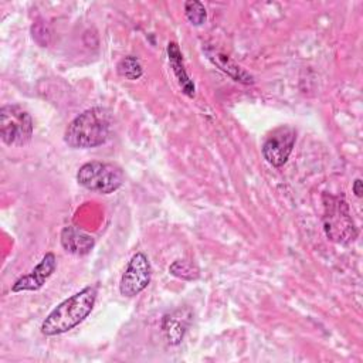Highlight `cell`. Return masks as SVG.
I'll list each match as a JSON object with an SVG mask.
<instances>
[{"instance_id":"cell-8","label":"cell","mask_w":363,"mask_h":363,"mask_svg":"<svg viewBox=\"0 0 363 363\" xmlns=\"http://www.w3.org/2000/svg\"><path fill=\"white\" fill-rule=\"evenodd\" d=\"M57 268V258L52 252H47L41 261L35 265V268L20 277L11 286L13 292H23V291H38L47 282V279L54 274Z\"/></svg>"},{"instance_id":"cell-14","label":"cell","mask_w":363,"mask_h":363,"mask_svg":"<svg viewBox=\"0 0 363 363\" xmlns=\"http://www.w3.org/2000/svg\"><path fill=\"white\" fill-rule=\"evenodd\" d=\"M169 272L172 275H174L176 278L184 279V281H194L200 275L199 268L193 262L186 261V259H176V261H173L170 264V267H169Z\"/></svg>"},{"instance_id":"cell-4","label":"cell","mask_w":363,"mask_h":363,"mask_svg":"<svg viewBox=\"0 0 363 363\" xmlns=\"http://www.w3.org/2000/svg\"><path fill=\"white\" fill-rule=\"evenodd\" d=\"M77 182L86 190L99 194H111L122 186L123 172L113 163L86 162L79 167Z\"/></svg>"},{"instance_id":"cell-9","label":"cell","mask_w":363,"mask_h":363,"mask_svg":"<svg viewBox=\"0 0 363 363\" xmlns=\"http://www.w3.org/2000/svg\"><path fill=\"white\" fill-rule=\"evenodd\" d=\"M61 245L62 248L72 254V255H86L91 252V250L95 245V240L92 235L86 234L85 231L79 230L75 225H67L62 228L61 235Z\"/></svg>"},{"instance_id":"cell-16","label":"cell","mask_w":363,"mask_h":363,"mask_svg":"<svg viewBox=\"0 0 363 363\" xmlns=\"http://www.w3.org/2000/svg\"><path fill=\"white\" fill-rule=\"evenodd\" d=\"M353 193L357 196V197H362L363 194V187H362V180L360 179H356L354 183H353Z\"/></svg>"},{"instance_id":"cell-13","label":"cell","mask_w":363,"mask_h":363,"mask_svg":"<svg viewBox=\"0 0 363 363\" xmlns=\"http://www.w3.org/2000/svg\"><path fill=\"white\" fill-rule=\"evenodd\" d=\"M116 71L118 74L122 77V78H126L129 81H135L138 78L142 77L143 74V67L139 61L138 57L135 55H128V57H123L118 65H116Z\"/></svg>"},{"instance_id":"cell-7","label":"cell","mask_w":363,"mask_h":363,"mask_svg":"<svg viewBox=\"0 0 363 363\" xmlns=\"http://www.w3.org/2000/svg\"><path fill=\"white\" fill-rule=\"evenodd\" d=\"M152 267L149 258L143 252H136L126 265L122 274L119 292L126 298L139 295L150 282Z\"/></svg>"},{"instance_id":"cell-1","label":"cell","mask_w":363,"mask_h":363,"mask_svg":"<svg viewBox=\"0 0 363 363\" xmlns=\"http://www.w3.org/2000/svg\"><path fill=\"white\" fill-rule=\"evenodd\" d=\"M112 133L109 111L95 106L74 118L65 129L64 140L74 149H89L104 145Z\"/></svg>"},{"instance_id":"cell-3","label":"cell","mask_w":363,"mask_h":363,"mask_svg":"<svg viewBox=\"0 0 363 363\" xmlns=\"http://www.w3.org/2000/svg\"><path fill=\"white\" fill-rule=\"evenodd\" d=\"M323 228L329 240L337 244H350L357 237V230L352 218L347 203L336 196H323Z\"/></svg>"},{"instance_id":"cell-12","label":"cell","mask_w":363,"mask_h":363,"mask_svg":"<svg viewBox=\"0 0 363 363\" xmlns=\"http://www.w3.org/2000/svg\"><path fill=\"white\" fill-rule=\"evenodd\" d=\"M189 316H183V312H173L167 313L162 319V330L163 335L170 345H179L184 336L186 328H187Z\"/></svg>"},{"instance_id":"cell-10","label":"cell","mask_w":363,"mask_h":363,"mask_svg":"<svg viewBox=\"0 0 363 363\" xmlns=\"http://www.w3.org/2000/svg\"><path fill=\"white\" fill-rule=\"evenodd\" d=\"M204 52L207 55V58L223 72H225L228 77H231L234 81H238L241 84L250 85L254 84V77L247 72L242 67H240L235 61H233L228 55H225L224 52H221L220 50L214 48V47H206Z\"/></svg>"},{"instance_id":"cell-6","label":"cell","mask_w":363,"mask_h":363,"mask_svg":"<svg viewBox=\"0 0 363 363\" xmlns=\"http://www.w3.org/2000/svg\"><path fill=\"white\" fill-rule=\"evenodd\" d=\"M296 140V132L289 125L275 128L262 143V156L274 167H281L289 157Z\"/></svg>"},{"instance_id":"cell-11","label":"cell","mask_w":363,"mask_h":363,"mask_svg":"<svg viewBox=\"0 0 363 363\" xmlns=\"http://www.w3.org/2000/svg\"><path fill=\"white\" fill-rule=\"evenodd\" d=\"M167 57H169V62L172 67V71L182 88V91L187 95V96H194V84L193 81L189 78L186 69H184V64H183V55L180 52V48L176 43H169L167 44Z\"/></svg>"},{"instance_id":"cell-2","label":"cell","mask_w":363,"mask_h":363,"mask_svg":"<svg viewBox=\"0 0 363 363\" xmlns=\"http://www.w3.org/2000/svg\"><path fill=\"white\" fill-rule=\"evenodd\" d=\"M96 286H85L79 292L58 303L43 320L41 332L45 336L65 333L79 325L92 311L96 299Z\"/></svg>"},{"instance_id":"cell-15","label":"cell","mask_w":363,"mask_h":363,"mask_svg":"<svg viewBox=\"0 0 363 363\" xmlns=\"http://www.w3.org/2000/svg\"><path fill=\"white\" fill-rule=\"evenodd\" d=\"M184 14L193 26H201L207 18V13L203 3L197 0H190L184 3Z\"/></svg>"},{"instance_id":"cell-5","label":"cell","mask_w":363,"mask_h":363,"mask_svg":"<svg viewBox=\"0 0 363 363\" xmlns=\"http://www.w3.org/2000/svg\"><path fill=\"white\" fill-rule=\"evenodd\" d=\"M0 136L9 146H26L33 136V119L20 105L0 108Z\"/></svg>"}]
</instances>
